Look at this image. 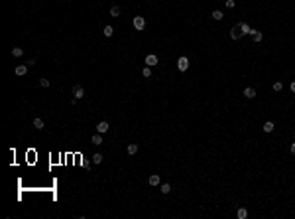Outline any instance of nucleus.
<instances>
[{
	"instance_id": "20e7f679",
	"label": "nucleus",
	"mask_w": 295,
	"mask_h": 219,
	"mask_svg": "<svg viewBox=\"0 0 295 219\" xmlns=\"http://www.w3.org/2000/svg\"><path fill=\"white\" fill-rule=\"evenodd\" d=\"M148 184H150L152 188L159 186V184H161V178H159V174H152V176L148 178Z\"/></svg>"
},
{
	"instance_id": "423d86ee",
	"label": "nucleus",
	"mask_w": 295,
	"mask_h": 219,
	"mask_svg": "<svg viewBox=\"0 0 295 219\" xmlns=\"http://www.w3.org/2000/svg\"><path fill=\"white\" fill-rule=\"evenodd\" d=\"M108 129H110V124L106 123V120H100V123L97 124V132H100V134H104V132H108Z\"/></svg>"
},
{
	"instance_id": "dca6fc26",
	"label": "nucleus",
	"mask_w": 295,
	"mask_h": 219,
	"mask_svg": "<svg viewBox=\"0 0 295 219\" xmlns=\"http://www.w3.org/2000/svg\"><path fill=\"white\" fill-rule=\"evenodd\" d=\"M26 71H28V65H18L16 67V75H20V77L26 75Z\"/></svg>"
},
{
	"instance_id": "2eb2a0df",
	"label": "nucleus",
	"mask_w": 295,
	"mask_h": 219,
	"mask_svg": "<svg viewBox=\"0 0 295 219\" xmlns=\"http://www.w3.org/2000/svg\"><path fill=\"white\" fill-rule=\"evenodd\" d=\"M159 191L163 195H167L169 191H171V186H169V184H159Z\"/></svg>"
},
{
	"instance_id": "b1692460",
	"label": "nucleus",
	"mask_w": 295,
	"mask_h": 219,
	"mask_svg": "<svg viewBox=\"0 0 295 219\" xmlns=\"http://www.w3.org/2000/svg\"><path fill=\"white\" fill-rule=\"evenodd\" d=\"M281 89H283V83H281V81H276V83H273V91H277V93H279Z\"/></svg>"
},
{
	"instance_id": "aec40b11",
	"label": "nucleus",
	"mask_w": 295,
	"mask_h": 219,
	"mask_svg": "<svg viewBox=\"0 0 295 219\" xmlns=\"http://www.w3.org/2000/svg\"><path fill=\"white\" fill-rule=\"evenodd\" d=\"M213 20H222L224 18V14H222V12H220V10H213Z\"/></svg>"
},
{
	"instance_id": "6e6552de",
	"label": "nucleus",
	"mask_w": 295,
	"mask_h": 219,
	"mask_svg": "<svg viewBox=\"0 0 295 219\" xmlns=\"http://www.w3.org/2000/svg\"><path fill=\"white\" fill-rule=\"evenodd\" d=\"M73 95H75V99H83L85 97V89L81 85H75L73 87Z\"/></svg>"
},
{
	"instance_id": "4468645a",
	"label": "nucleus",
	"mask_w": 295,
	"mask_h": 219,
	"mask_svg": "<svg viewBox=\"0 0 295 219\" xmlns=\"http://www.w3.org/2000/svg\"><path fill=\"white\" fill-rule=\"evenodd\" d=\"M128 154H130V156H134V154H138V144H136V142L128 144Z\"/></svg>"
},
{
	"instance_id": "412c9836",
	"label": "nucleus",
	"mask_w": 295,
	"mask_h": 219,
	"mask_svg": "<svg viewBox=\"0 0 295 219\" xmlns=\"http://www.w3.org/2000/svg\"><path fill=\"white\" fill-rule=\"evenodd\" d=\"M142 75H144L146 79H150V77H152V67H148V65H146L144 69H142Z\"/></svg>"
},
{
	"instance_id": "39448f33",
	"label": "nucleus",
	"mask_w": 295,
	"mask_h": 219,
	"mask_svg": "<svg viewBox=\"0 0 295 219\" xmlns=\"http://www.w3.org/2000/svg\"><path fill=\"white\" fill-rule=\"evenodd\" d=\"M230 38H232V42H238L240 38H242V32H240V26H236V28L230 30Z\"/></svg>"
},
{
	"instance_id": "bb28decb",
	"label": "nucleus",
	"mask_w": 295,
	"mask_h": 219,
	"mask_svg": "<svg viewBox=\"0 0 295 219\" xmlns=\"http://www.w3.org/2000/svg\"><path fill=\"white\" fill-rule=\"evenodd\" d=\"M289 150H291V154L295 156V142H291V146H289Z\"/></svg>"
},
{
	"instance_id": "cd10ccee",
	"label": "nucleus",
	"mask_w": 295,
	"mask_h": 219,
	"mask_svg": "<svg viewBox=\"0 0 295 219\" xmlns=\"http://www.w3.org/2000/svg\"><path fill=\"white\" fill-rule=\"evenodd\" d=\"M289 89H291V91H293V93H295V81H291V85H289Z\"/></svg>"
},
{
	"instance_id": "f8f14e48",
	"label": "nucleus",
	"mask_w": 295,
	"mask_h": 219,
	"mask_svg": "<svg viewBox=\"0 0 295 219\" xmlns=\"http://www.w3.org/2000/svg\"><path fill=\"white\" fill-rule=\"evenodd\" d=\"M236 217L238 219H246L248 217V209H246V207H240V209L236 211Z\"/></svg>"
},
{
	"instance_id": "5701e85b",
	"label": "nucleus",
	"mask_w": 295,
	"mask_h": 219,
	"mask_svg": "<svg viewBox=\"0 0 295 219\" xmlns=\"http://www.w3.org/2000/svg\"><path fill=\"white\" fill-rule=\"evenodd\" d=\"M93 162H94V164H100V162H103V154H100V152L93 154Z\"/></svg>"
},
{
	"instance_id": "0eeeda50",
	"label": "nucleus",
	"mask_w": 295,
	"mask_h": 219,
	"mask_svg": "<svg viewBox=\"0 0 295 219\" xmlns=\"http://www.w3.org/2000/svg\"><path fill=\"white\" fill-rule=\"evenodd\" d=\"M240 26V32H242V36H252V28H250L246 22H238Z\"/></svg>"
},
{
	"instance_id": "ddd939ff",
	"label": "nucleus",
	"mask_w": 295,
	"mask_h": 219,
	"mask_svg": "<svg viewBox=\"0 0 295 219\" xmlns=\"http://www.w3.org/2000/svg\"><path fill=\"white\" fill-rule=\"evenodd\" d=\"M252 38H254V42H262V40H264V34L258 32V30H252Z\"/></svg>"
},
{
	"instance_id": "6ab92c4d",
	"label": "nucleus",
	"mask_w": 295,
	"mask_h": 219,
	"mask_svg": "<svg viewBox=\"0 0 295 219\" xmlns=\"http://www.w3.org/2000/svg\"><path fill=\"white\" fill-rule=\"evenodd\" d=\"M110 16H112V18H118V16H120V6H112V8H110Z\"/></svg>"
},
{
	"instance_id": "a211bd4d",
	"label": "nucleus",
	"mask_w": 295,
	"mask_h": 219,
	"mask_svg": "<svg viewBox=\"0 0 295 219\" xmlns=\"http://www.w3.org/2000/svg\"><path fill=\"white\" fill-rule=\"evenodd\" d=\"M103 34H104V36H106V38H110V36H112V34H114V28H112V26H104Z\"/></svg>"
},
{
	"instance_id": "f257e3e1",
	"label": "nucleus",
	"mask_w": 295,
	"mask_h": 219,
	"mask_svg": "<svg viewBox=\"0 0 295 219\" xmlns=\"http://www.w3.org/2000/svg\"><path fill=\"white\" fill-rule=\"evenodd\" d=\"M132 24H134V28H136L138 32H142V30L146 28V20H144V16H134Z\"/></svg>"
},
{
	"instance_id": "a878e982",
	"label": "nucleus",
	"mask_w": 295,
	"mask_h": 219,
	"mask_svg": "<svg viewBox=\"0 0 295 219\" xmlns=\"http://www.w3.org/2000/svg\"><path fill=\"white\" fill-rule=\"evenodd\" d=\"M39 87H49V79H39Z\"/></svg>"
},
{
	"instance_id": "f3484780",
	"label": "nucleus",
	"mask_w": 295,
	"mask_h": 219,
	"mask_svg": "<svg viewBox=\"0 0 295 219\" xmlns=\"http://www.w3.org/2000/svg\"><path fill=\"white\" fill-rule=\"evenodd\" d=\"M45 124H43V120L42 119H33V129H38V130H42Z\"/></svg>"
},
{
	"instance_id": "4be33fe9",
	"label": "nucleus",
	"mask_w": 295,
	"mask_h": 219,
	"mask_svg": "<svg viewBox=\"0 0 295 219\" xmlns=\"http://www.w3.org/2000/svg\"><path fill=\"white\" fill-rule=\"evenodd\" d=\"M12 55H14V57H22L24 55V49L22 48H12Z\"/></svg>"
},
{
	"instance_id": "1a4fd4ad",
	"label": "nucleus",
	"mask_w": 295,
	"mask_h": 219,
	"mask_svg": "<svg viewBox=\"0 0 295 219\" xmlns=\"http://www.w3.org/2000/svg\"><path fill=\"white\" fill-rule=\"evenodd\" d=\"M244 97H246V99H254V97H256V89H254V87H246V89H244Z\"/></svg>"
},
{
	"instance_id": "9d476101",
	"label": "nucleus",
	"mask_w": 295,
	"mask_h": 219,
	"mask_svg": "<svg viewBox=\"0 0 295 219\" xmlns=\"http://www.w3.org/2000/svg\"><path fill=\"white\" fill-rule=\"evenodd\" d=\"M91 142H93L94 146H100V144H103V134H100V132H97L93 138H91Z\"/></svg>"
},
{
	"instance_id": "9b49d317",
	"label": "nucleus",
	"mask_w": 295,
	"mask_h": 219,
	"mask_svg": "<svg viewBox=\"0 0 295 219\" xmlns=\"http://www.w3.org/2000/svg\"><path fill=\"white\" fill-rule=\"evenodd\" d=\"M273 129H276V124H273L272 120H266V123H264V132H273Z\"/></svg>"
},
{
	"instance_id": "393cba45",
	"label": "nucleus",
	"mask_w": 295,
	"mask_h": 219,
	"mask_svg": "<svg viewBox=\"0 0 295 219\" xmlns=\"http://www.w3.org/2000/svg\"><path fill=\"white\" fill-rule=\"evenodd\" d=\"M224 6H226V8H230V10H232V8L236 6V0H226V2H224Z\"/></svg>"
},
{
	"instance_id": "f03ea898",
	"label": "nucleus",
	"mask_w": 295,
	"mask_h": 219,
	"mask_svg": "<svg viewBox=\"0 0 295 219\" xmlns=\"http://www.w3.org/2000/svg\"><path fill=\"white\" fill-rule=\"evenodd\" d=\"M177 69H179V71H187V69H189V59L185 55L177 59Z\"/></svg>"
},
{
	"instance_id": "7ed1b4c3",
	"label": "nucleus",
	"mask_w": 295,
	"mask_h": 219,
	"mask_svg": "<svg viewBox=\"0 0 295 219\" xmlns=\"http://www.w3.org/2000/svg\"><path fill=\"white\" fill-rule=\"evenodd\" d=\"M158 63H159V57L155 55V53H150V55L146 57V65L148 67H155Z\"/></svg>"
}]
</instances>
